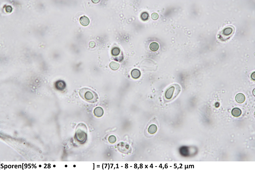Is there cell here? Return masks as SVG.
Listing matches in <instances>:
<instances>
[{"mask_svg":"<svg viewBox=\"0 0 255 170\" xmlns=\"http://www.w3.org/2000/svg\"><path fill=\"white\" fill-rule=\"evenodd\" d=\"M159 16L156 13H153L151 14V18L154 20H156L159 18Z\"/></svg>","mask_w":255,"mask_h":170,"instance_id":"obj_17","label":"cell"},{"mask_svg":"<svg viewBox=\"0 0 255 170\" xmlns=\"http://www.w3.org/2000/svg\"><path fill=\"white\" fill-rule=\"evenodd\" d=\"M150 48L151 51H156L159 49V45L158 43L156 42L151 43L150 45Z\"/></svg>","mask_w":255,"mask_h":170,"instance_id":"obj_13","label":"cell"},{"mask_svg":"<svg viewBox=\"0 0 255 170\" xmlns=\"http://www.w3.org/2000/svg\"><path fill=\"white\" fill-rule=\"evenodd\" d=\"M231 113L234 117H238L240 116L242 114V111L240 109L238 108H235L232 110Z\"/></svg>","mask_w":255,"mask_h":170,"instance_id":"obj_10","label":"cell"},{"mask_svg":"<svg viewBox=\"0 0 255 170\" xmlns=\"http://www.w3.org/2000/svg\"><path fill=\"white\" fill-rule=\"evenodd\" d=\"M79 93L80 96L87 102L94 103L98 101L99 99L98 95L91 89L83 88L80 90Z\"/></svg>","mask_w":255,"mask_h":170,"instance_id":"obj_1","label":"cell"},{"mask_svg":"<svg viewBox=\"0 0 255 170\" xmlns=\"http://www.w3.org/2000/svg\"><path fill=\"white\" fill-rule=\"evenodd\" d=\"M234 32L233 28L231 27L226 28L221 32L219 38L224 41L228 39L233 34Z\"/></svg>","mask_w":255,"mask_h":170,"instance_id":"obj_4","label":"cell"},{"mask_svg":"<svg viewBox=\"0 0 255 170\" xmlns=\"http://www.w3.org/2000/svg\"><path fill=\"white\" fill-rule=\"evenodd\" d=\"M6 11V12L10 13L12 10V8L11 6H8L6 7L5 9Z\"/></svg>","mask_w":255,"mask_h":170,"instance_id":"obj_18","label":"cell"},{"mask_svg":"<svg viewBox=\"0 0 255 170\" xmlns=\"http://www.w3.org/2000/svg\"><path fill=\"white\" fill-rule=\"evenodd\" d=\"M79 21L81 24L84 26H87L90 23L89 19L85 16L81 17Z\"/></svg>","mask_w":255,"mask_h":170,"instance_id":"obj_9","label":"cell"},{"mask_svg":"<svg viewBox=\"0 0 255 170\" xmlns=\"http://www.w3.org/2000/svg\"><path fill=\"white\" fill-rule=\"evenodd\" d=\"M110 68L112 70H118L120 66L119 64L115 62H112L109 64Z\"/></svg>","mask_w":255,"mask_h":170,"instance_id":"obj_14","label":"cell"},{"mask_svg":"<svg viewBox=\"0 0 255 170\" xmlns=\"http://www.w3.org/2000/svg\"><path fill=\"white\" fill-rule=\"evenodd\" d=\"M53 166L54 167H55L56 166V165H53Z\"/></svg>","mask_w":255,"mask_h":170,"instance_id":"obj_21","label":"cell"},{"mask_svg":"<svg viewBox=\"0 0 255 170\" xmlns=\"http://www.w3.org/2000/svg\"><path fill=\"white\" fill-rule=\"evenodd\" d=\"M235 100L238 103H242L245 100V96L243 94L241 93H239L236 96Z\"/></svg>","mask_w":255,"mask_h":170,"instance_id":"obj_8","label":"cell"},{"mask_svg":"<svg viewBox=\"0 0 255 170\" xmlns=\"http://www.w3.org/2000/svg\"><path fill=\"white\" fill-rule=\"evenodd\" d=\"M109 142L111 144L115 143L117 141V138L116 137L113 135L110 136L108 139Z\"/></svg>","mask_w":255,"mask_h":170,"instance_id":"obj_16","label":"cell"},{"mask_svg":"<svg viewBox=\"0 0 255 170\" xmlns=\"http://www.w3.org/2000/svg\"><path fill=\"white\" fill-rule=\"evenodd\" d=\"M220 103L218 102H216L215 104V106L217 108H218L220 106Z\"/></svg>","mask_w":255,"mask_h":170,"instance_id":"obj_19","label":"cell"},{"mask_svg":"<svg viewBox=\"0 0 255 170\" xmlns=\"http://www.w3.org/2000/svg\"><path fill=\"white\" fill-rule=\"evenodd\" d=\"M181 91L180 86L177 84H174L168 88L165 92V96L168 100L174 99L178 95Z\"/></svg>","mask_w":255,"mask_h":170,"instance_id":"obj_3","label":"cell"},{"mask_svg":"<svg viewBox=\"0 0 255 170\" xmlns=\"http://www.w3.org/2000/svg\"><path fill=\"white\" fill-rule=\"evenodd\" d=\"M87 129L85 124L79 123L76 127L75 137V139L80 143H83L86 140L87 137Z\"/></svg>","mask_w":255,"mask_h":170,"instance_id":"obj_2","label":"cell"},{"mask_svg":"<svg viewBox=\"0 0 255 170\" xmlns=\"http://www.w3.org/2000/svg\"><path fill=\"white\" fill-rule=\"evenodd\" d=\"M149 14L146 12H144L142 13L141 15V18L142 20L144 21L147 20L149 17Z\"/></svg>","mask_w":255,"mask_h":170,"instance_id":"obj_15","label":"cell"},{"mask_svg":"<svg viewBox=\"0 0 255 170\" xmlns=\"http://www.w3.org/2000/svg\"><path fill=\"white\" fill-rule=\"evenodd\" d=\"M94 113L97 117H101L103 116L104 114V111L101 107H97L94 110Z\"/></svg>","mask_w":255,"mask_h":170,"instance_id":"obj_6","label":"cell"},{"mask_svg":"<svg viewBox=\"0 0 255 170\" xmlns=\"http://www.w3.org/2000/svg\"><path fill=\"white\" fill-rule=\"evenodd\" d=\"M157 130V127L156 125L152 124L148 128V132L151 134H153L155 133Z\"/></svg>","mask_w":255,"mask_h":170,"instance_id":"obj_11","label":"cell"},{"mask_svg":"<svg viewBox=\"0 0 255 170\" xmlns=\"http://www.w3.org/2000/svg\"><path fill=\"white\" fill-rule=\"evenodd\" d=\"M131 75L132 78L134 79H137L140 78L141 73L139 70L134 69L132 70Z\"/></svg>","mask_w":255,"mask_h":170,"instance_id":"obj_7","label":"cell"},{"mask_svg":"<svg viewBox=\"0 0 255 170\" xmlns=\"http://www.w3.org/2000/svg\"><path fill=\"white\" fill-rule=\"evenodd\" d=\"M39 166L40 167H41V165H39Z\"/></svg>","mask_w":255,"mask_h":170,"instance_id":"obj_20","label":"cell"},{"mask_svg":"<svg viewBox=\"0 0 255 170\" xmlns=\"http://www.w3.org/2000/svg\"><path fill=\"white\" fill-rule=\"evenodd\" d=\"M120 50L119 48L117 47H115L112 49L111 53L113 56L117 57L120 54Z\"/></svg>","mask_w":255,"mask_h":170,"instance_id":"obj_12","label":"cell"},{"mask_svg":"<svg viewBox=\"0 0 255 170\" xmlns=\"http://www.w3.org/2000/svg\"><path fill=\"white\" fill-rule=\"evenodd\" d=\"M66 84L65 82L62 80H59L57 81L55 84V87L58 90L62 91L66 87Z\"/></svg>","mask_w":255,"mask_h":170,"instance_id":"obj_5","label":"cell"}]
</instances>
